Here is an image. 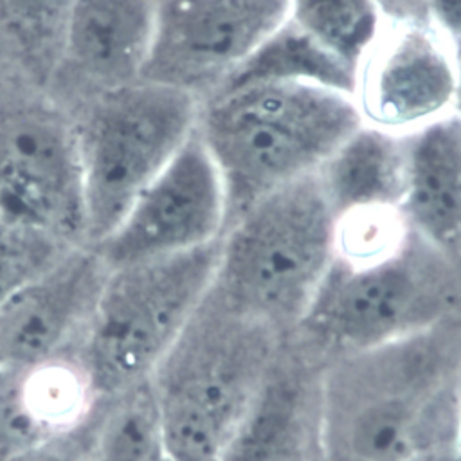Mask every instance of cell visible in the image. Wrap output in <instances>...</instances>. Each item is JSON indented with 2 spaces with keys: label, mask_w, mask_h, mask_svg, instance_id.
Here are the masks:
<instances>
[{
  "label": "cell",
  "mask_w": 461,
  "mask_h": 461,
  "mask_svg": "<svg viewBox=\"0 0 461 461\" xmlns=\"http://www.w3.org/2000/svg\"><path fill=\"white\" fill-rule=\"evenodd\" d=\"M200 99L137 79L103 88L74 128L83 175L85 238L103 241L196 128Z\"/></svg>",
  "instance_id": "8992f818"
},
{
  "label": "cell",
  "mask_w": 461,
  "mask_h": 461,
  "mask_svg": "<svg viewBox=\"0 0 461 461\" xmlns=\"http://www.w3.org/2000/svg\"><path fill=\"white\" fill-rule=\"evenodd\" d=\"M276 331L209 286L149 376L169 459L218 461L274 373Z\"/></svg>",
  "instance_id": "3957f363"
},
{
  "label": "cell",
  "mask_w": 461,
  "mask_h": 461,
  "mask_svg": "<svg viewBox=\"0 0 461 461\" xmlns=\"http://www.w3.org/2000/svg\"><path fill=\"white\" fill-rule=\"evenodd\" d=\"M72 247L77 245L0 220V304L50 268Z\"/></svg>",
  "instance_id": "ffe728a7"
},
{
  "label": "cell",
  "mask_w": 461,
  "mask_h": 461,
  "mask_svg": "<svg viewBox=\"0 0 461 461\" xmlns=\"http://www.w3.org/2000/svg\"><path fill=\"white\" fill-rule=\"evenodd\" d=\"M456 265L412 230L378 259L335 256L303 321L340 355L429 331L459 297Z\"/></svg>",
  "instance_id": "52a82bcc"
},
{
  "label": "cell",
  "mask_w": 461,
  "mask_h": 461,
  "mask_svg": "<svg viewBox=\"0 0 461 461\" xmlns=\"http://www.w3.org/2000/svg\"><path fill=\"white\" fill-rule=\"evenodd\" d=\"M362 122L353 95L308 83L258 81L200 101L194 130L223 182L225 227L259 198L315 173Z\"/></svg>",
  "instance_id": "7a4b0ae2"
},
{
  "label": "cell",
  "mask_w": 461,
  "mask_h": 461,
  "mask_svg": "<svg viewBox=\"0 0 461 461\" xmlns=\"http://www.w3.org/2000/svg\"><path fill=\"white\" fill-rule=\"evenodd\" d=\"M92 407V405H90ZM90 438V409L74 425L52 434L9 461H85Z\"/></svg>",
  "instance_id": "7402d4cb"
},
{
  "label": "cell",
  "mask_w": 461,
  "mask_h": 461,
  "mask_svg": "<svg viewBox=\"0 0 461 461\" xmlns=\"http://www.w3.org/2000/svg\"><path fill=\"white\" fill-rule=\"evenodd\" d=\"M432 25L447 38L454 52L461 50V0H430Z\"/></svg>",
  "instance_id": "603a6c76"
},
{
  "label": "cell",
  "mask_w": 461,
  "mask_h": 461,
  "mask_svg": "<svg viewBox=\"0 0 461 461\" xmlns=\"http://www.w3.org/2000/svg\"><path fill=\"white\" fill-rule=\"evenodd\" d=\"M286 18L357 74L385 27L376 0H290Z\"/></svg>",
  "instance_id": "d6986e66"
},
{
  "label": "cell",
  "mask_w": 461,
  "mask_h": 461,
  "mask_svg": "<svg viewBox=\"0 0 461 461\" xmlns=\"http://www.w3.org/2000/svg\"><path fill=\"white\" fill-rule=\"evenodd\" d=\"M167 459L160 411L149 384L140 382L90 407V438L85 461Z\"/></svg>",
  "instance_id": "2e32d148"
},
{
  "label": "cell",
  "mask_w": 461,
  "mask_h": 461,
  "mask_svg": "<svg viewBox=\"0 0 461 461\" xmlns=\"http://www.w3.org/2000/svg\"><path fill=\"white\" fill-rule=\"evenodd\" d=\"M0 220L88 245L76 130L49 108L0 112Z\"/></svg>",
  "instance_id": "ba28073f"
},
{
  "label": "cell",
  "mask_w": 461,
  "mask_h": 461,
  "mask_svg": "<svg viewBox=\"0 0 461 461\" xmlns=\"http://www.w3.org/2000/svg\"><path fill=\"white\" fill-rule=\"evenodd\" d=\"M225 221L223 182L194 130L122 221L94 247L108 268H117L216 241Z\"/></svg>",
  "instance_id": "30bf717a"
},
{
  "label": "cell",
  "mask_w": 461,
  "mask_h": 461,
  "mask_svg": "<svg viewBox=\"0 0 461 461\" xmlns=\"http://www.w3.org/2000/svg\"><path fill=\"white\" fill-rule=\"evenodd\" d=\"M290 0H155L140 79L211 95L288 16Z\"/></svg>",
  "instance_id": "9c48e42d"
},
{
  "label": "cell",
  "mask_w": 461,
  "mask_h": 461,
  "mask_svg": "<svg viewBox=\"0 0 461 461\" xmlns=\"http://www.w3.org/2000/svg\"><path fill=\"white\" fill-rule=\"evenodd\" d=\"M164 461H173V459H169V457H167V459H164Z\"/></svg>",
  "instance_id": "484cf974"
},
{
  "label": "cell",
  "mask_w": 461,
  "mask_h": 461,
  "mask_svg": "<svg viewBox=\"0 0 461 461\" xmlns=\"http://www.w3.org/2000/svg\"><path fill=\"white\" fill-rule=\"evenodd\" d=\"M155 23V0H72L63 54L103 88L140 79Z\"/></svg>",
  "instance_id": "5bb4252c"
},
{
  "label": "cell",
  "mask_w": 461,
  "mask_h": 461,
  "mask_svg": "<svg viewBox=\"0 0 461 461\" xmlns=\"http://www.w3.org/2000/svg\"><path fill=\"white\" fill-rule=\"evenodd\" d=\"M258 81L308 83L353 95L357 70L331 56L286 18L216 90Z\"/></svg>",
  "instance_id": "e0dca14e"
},
{
  "label": "cell",
  "mask_w": 461,
  "mask_h": 461,
  "mask_svg": "<svg viewBox=\"0 0 461 461\" xmlns=\"http://www.w3.org/2000/svg\"><path fill=\"white\" fill-rule=\"evenodd\" d=\"M72 0H0V20L32 56L63 52L65 25Z\"/></svg>",
  "instance_id": "44dd1931"
},
{
  "label": "cell",
  "mask_w": 461,
  "mask_h": 461,
  "mask_svg": "<svg viewBox=\"0 0 461 461\" xmlns=\"http://www.w3.org/2000/svg\"><path fill=\"white\" fill-rule=\"evenodd\" d=\"M407 461H461V459H459L457 454L454 452V447H452V445H441V447H436V448L420 452V454L412 456V457L407 459Z\"/></svg>",
  "instance_id": "cb8c5ba5"
},
{
  "label": "cell",
  "mask_w": 461,
  "mask_h": 461,
  "mask_svg": "<svg viewBox=\"0 0 461 461\" xmlns=\"http://www.w3.org/2000/svg\"><path fill=\"white\" fill-rule=\"evenodd\" d=\"M303 418L299 385L272 373L218 461H304Z\"/></svg>",
  "instance_id": "ac0fdd59"
},
{
  "label": "cell",
  "mask_w": 461,
  "mask_h": 461,
  "mask_svg": "<svg viewBox=\"0 0 461 461\" xmlns=\"http://www.w3.org/2000/svg\"><path fill=\"white\" fill-rule=\"evenodd\" d=\"M457 92V61L447 38L432 23L403 22L384 27L358 67L353 97L364 122L409 135L454 113Z\"/></svg>",
  "instance_id": "8fae6325"
},
{
  "label": "cell",
  "mask_w": 461,
  "mask_h": 461,
  "mask_svg": "<svg viewBox=\"0 0 461 461\" xmlns=\"http://www.w3.org/2000/svg\"><path fill=\"white\" fill-rule=\"evenodd\" d=\"M438 328L330 367L317 416L326 461H407L454 438L461 371Z\"/></svg>",
  "instance_id": "6da1fadb"
},
{
  "label": "cell",
  "mask_w": 461,
  "mask_h": 461,
  "mask_svg": "<svg viewBox=\"0 0 461 461\" xmlns=\"http://www.w3.org/2000/svg\"><path fill=\"white\" fill-rule=\"evenodd\" d=\"M108 272L94 245H77L2 303L0 373L76 358Z\"/></svg>",
  "instance_id": "7c38bea8"
},
{
  "label": "cell",
  "mask_w": 461,
  "mask_h": 461,
  "mask_svg": "<svg viewBox=\"0 0 461 461\" xmlns=\"http://www.w3.org/2000/svg\"><path fill=\"white\" fill-rule=\"evenodd\" d=\"M220 238L203 247L110 268L76 362L94 398L146 382L203 295Z\"/></svg>",
  "instance_id": "5b68a950"
},
{
  "label": "cell",
  "mask_w": 461,
  "mask_h": 461,
  "mask_svg": "<svg viewBox=\"0 0 461 461\" xmlns=\"http://www.w3.org/2000/svg\"><path fill=\"white\" fill-rule=\"evenodd\" d=\"M452 447L457 457L461 459V380H459V389H457V400H456V414H454V438H452Z\"/></svg>",
  "instance_id": "d4e9b609"
},
{
  "label": "cell",
  "mask_w": 461,
  "mask_h": 461,
  "mask_svg": "<svg viewBox=\"0 0 461 461\" xmlns=\"http://www.w3.org/2000/svg\"><path fill=\"white\" fill-rule=\"evenodd\" d=\"M337 218L400 209L407 180V137L362 122L315 171Z\"/></svg>",
  "instance_id": "9a60e30c"
},
{
  "label": "cell",
  "mask_w": 461,
  "mask_h": 461,
  "mask_svg": "<svg viewBox=\"0 0 461 461\" xmlns=\"http://www.w3.org/2000/svg\"><path fill=\"white\" fill-rule=\"evenodd\" d=\"M337 245V216L315 173L259 198L220 236L212 290L276 326L303 319Z\"/></svg>",
  "instance_id": "277c9868"
},
{
  "label": "cell",
  "mask_w": 461,
  "mask_h": 461,
  "mask_svg": "<svg viewBox=\"0 0 461 461\" xmlns=\"http://www.w3.org/2000/svg\"><path fill=\"white\" fill-rule=\"evenodd\" d=\"M405 137L400 212L414 234L461 265V115L454 112Z\"/></svg>",
  "instance_id": "4fadbf2b"
}]
</instances>
